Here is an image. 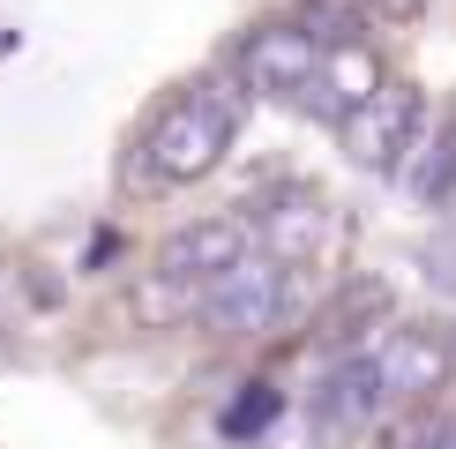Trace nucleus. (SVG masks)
Wrapping results in <instances>:
<instances>
[{
	"instance_id": "obj_8",
	"label": "nucleus",
	"mask_w": 456,
	"mask_h": 449,
	"mask_svg": "<svg viewBox=\"0 0 456 449\" xmlns=\"http://www.w3.org/2000/svg\"><path fill=\"white\" fill-rule=\"evenodd\" d=\"M389 75H382V61H374L367 45H322V68H314V83H307V98H299V112H314V120H330V127H345L359 105L382 90Z\"/></svg>"
},
{
	"instance_id": "obj_6",
	"label": "nucleus",
	"mask_w": 456,
	"mask_h": 449,
	"mask_svg": "<svg viewBox=\"0 0 456 449\" xmlns=\"http://www.w3.org/2000/svg\"><path fill=\"white\" fill-rule=\"evenodd\" d=\"M359 360L374 367V389H382V404H419V397H434V389L449 382L456 352H449V337H442V330L389 322V330H382V345H367Z\"/></svg>"
},
{
	"instance_id": "obj_2",
	"label": "nucleus",
	"mask_w": 456,
	"mask_h": 449,
	"mask_svg": "<svg viewBox=\"0 0 456 449\" xmlns=\"http://www.w3.org/2000/svg\"><path fill=\"white\" fill-rule=\"evenodd\" d=\"M292 307H299L292 270L270 262V255H255V248H247L217 285H202V299H195V314H202L210 337H270L277 322H292Z\"/></svg>"
},
{
	"instance_id": "obj_5",
	"label": "nucleus",
	"mask_w": 456,
	"mask_h": 449,
	"mask_svg": "<svg viewBox=\"0 0 456 449\" xmlns=\"http://www.w3.org/2000/svg\"><path fill=\"white\" fill-rule=\"evenodd\" d=\"M330 233H337L330 202H322L314 187H299V180L270 187V195L255 202V217H247V240H255V255L284 262V270H299V262H314L322 248H330Z\"/></svg>"
},
{
	"instance_id": "obj_12",
	"label": "nucleus",
	"mask_w": 456,
	"mask_h": 449,
	"mask_svg": "<svg viewBox=\"0 0 456 449\" xmlns=\"http://www.w3.org/2000/svg\"><path fill=\"white\" fill-rule=\"evenodd\" d=\"M367 8H374V15H382V23H411V15H419V8H427V0H367Z\"/></svg>"
},
{
	"instance_id": "obj_11",
	"label": "nucleus",
	"mask_w": 456,
	"mask_h": 449,
	"mask_svg": "<svg viewBox=\"0 0 456 449\" xmlns=\"http://www.w3.org/2000/svg\"><path fill=\"white\" fill-rule=\"evenodd\" d=\"M382 314H389V292L382 285H352V299H337V307H330L322 337H330V345H352L359 322H382Z\"/></svg>"
},
{
	"instance_id": "obj_7",
	"label": "nucleus",
	"mask_w": 456,
	"mask_h": 449,
	"mask_svg": "<svg viewBox=\"0 0 456 449\" xmlns=\"http://www.w3.org/2000/svg\"><path fill=\"white\" fill-rule=\"evenodd\" d=\"M247 248H255V240H247V217H195V224H180V233L158 248L150 277L187 292V299H202V285H217Z\"/></svg>"
},
{
	"instance_id": "obj_14",
	"label": "nucleus",
	"mask_w": 456,
	"mask_h": 449,
	"mask_svg": "<svg viewBox=\"0 0 456 449\" xmlns=\"http://www.w3.org/2000/svg\"><path fill=\"white\" fill-rule=\"evenodd\" d=\"M411 449H419V442H411Z\"/></svg>"
},
{
	"instance_id": "obj_13",
	"label": "nucleus",
	"mask_w": 456,
	"mask_h": 449,
	"mask_svg": "<svg viewBox=\"0 0 456 449\" xmlns=\"http://www.w3.org/2000/svg\"><path fill=\"white\" fill-rule=\"evenodd\" d=\"M449 449H456V435H449Z\"/></svg>"
},
{
	"instance_id": "obj_3",
	"label": "nucleus",
	"mask_w": 456,
	"mask_h": 449,
	"mask_svg": "<svg viewBox=\"0 0 456 449\" xmlns=\"http://www.w3.org/2000/svg\"><path fill=\"white\" fill-rule=\"evenodd\" d=\"M314 68H322V45L299 23H255L232 45V83L247 90V98H277V105H299L307 98V83H314Z\"/></svg>"
},
{
	"instance_id": "obj_10",
	"label": "nucleus",
	"mask_w": 456,
	"mask_h": 449,
	"mask_svg": "<svg viewBox=\"0 0 456 449\" xmlns=\"http://www.w3.org/2000/svg\"><path fill=\"white\" fill-rule=\"evenodd\" d=\"M411 187V202H427V210H442V202L456 195V120H427V135L411 143L404 173H396Z\"/></svg>"
},
{
	"instance_id": "obj_9",
	"label": "nucleus",
	"mask_w": 456,
	"mask_h": 449,
	"mask_svg": "<svg viewBox=\"0 0 456 449\" xmlns=\"http://www.w3.org/2000/svg\"><path fill=\"white\" fill-rule=\"evenodd\" d=\"M374 412H382L374 367L352 352L345 367H330V374H322V389H314L307 420H314V435H322V442H352V435H367V427H374Z\"/></svg>"
},
{
	"instance_id": "obj_4",
	"label": "nucleus",
	"mask_w": 456,
	"mask_h": 449,
	"mask_svg": "<svg viewBox=\"0 0 456 449\" xmlns=\"http://www.w3.org/2000/svg\"><path fill=\"white\" fill-rule=\"evenodd\" d=\"M337 135H345L352 165H367V173H404L411 143L427 135V105H419V90H411V83H382L345 127H337Z\"/></svg>"
},
{
	"instance_id": "obj_1",
	"label": "nucleus",
	"mask_w": 456,
	"mask_h": 449,
	"mask_svg": "<svg viewBox=\"0 0 456 449\" xmlns=\"http://www.w3.org/2000/svg\"><path fill=\"white\" fill-rule=\"evenodd\" d=\"M240 120H247V90L232 75L180 83L173 98L150 112V127L135 135V180L142 187H195L240 143Z\"/></svg>"
}]
</instances>
